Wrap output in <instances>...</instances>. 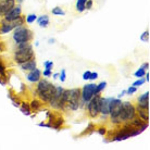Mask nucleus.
I'll return each mask as SVG.
<instances>
[{"label":"nucleus","instance_id":"obj_1","mask_svg":"<svg viewBox=\"0 0 150 150\" xmlns=\"http://www.w3.org/2000/svg\"><path fill=\"white\" fill-rule=\"evenodd\" d=\"M35 54L33 51V46L30 42L18 44V49L14 52V61L18 64H22L26 61L34 59Z\"/></svg>","mask_w":150,"mask_h":150},{"label":"nucleus","instance_id":"obj_2","mask_svg":"<svg viewBox=\"0 0 150 150\" xmlns=\"http://www.w3.org/2000/svg\"><path fill=\"white\" fill-rule=\"evenodd\" d=\"M37 84V95L38 97L40 98L42 101L49 102L51 100V98L53 97V95L56 93L57 86H54L53 84L48 82L47 79H39Z\"/></svg>","mask_w":150,"mask_h":150},{"label":"nucleus","instance_id":"obj_3","mask_svg":"<svg viewBox=\"0 0 150 150\" xmlns=\"http://www.w3.org/2000/svg\"><path fill=\"white\" fill-rule=\"evenodd\" d=\"M143 132H144L143 128L135 127V126H133L131 123H127V124H125L123 127L117 132V134L113 137V140H116V142L125 140V139L129 138V137L139 135V134L143 133Z\"/></svg>","mask_w":150,"mask_h":150},{"label":"nucleus","instance_id":"obj_4","mask_svg":"<svg viewBox=\"0 0 150 150\" xmlns=\"http://www.w3.org/2000/svg\"><path fill=\"white\" fill-rule=\"evenodd\" d=\"M33 39V32L28 30L27 27L19 26L14 28L13 32V40L15 44H22V42H30Z\"/></svg>","mask_w":150,"mask_h":150},{"label":"nucleus","instance_id":"obj_5","mask_svg":"<svg viewBox=\"0 0 150 150\" xmlns=\"http://www.w3.org/2000/svg\"><path fill=\"white\" fill-rule=\"evenodd\" d=\"M122 103L120 98H112L110 102V110L109 114L111 116V122L113 124H121L120 121V112L122 109Z\"/></svg>","mask_w":150,"mask_h":150},{"label":"nucleus","instance_id":"obj_6","mask_svg":"<svg viewBox=\"0 0 150 150\" xmlns=\"http://www.w3.org/2000/svg\"><path fill=\"white\" fill-rule=\"evenodd\" d=\"M79 99H81V89L79 88H72L68 90V97H67V105L69 109L75 110L79 109Z\"/></svg>","mask_w":150,"mask_h":150},{"label":"nucleus","instance_id":"obj_7","mask_svg":"<svg viewBox=\"0 0 150 150\" xmlns=\"http://www.w3.org/2000/svg\"><path fill=\"white\" fill-rule=\"evenodd\" d=\"M136 117V109L135 107L132 105L131 102H123L122 103V109L120 112V121L121 123L123 122H129Z\"/></svg>","mask_w":150,"mask_h":150},{"label":"nucleus","instance_id":"obj_8","mask_svg":"<svg viewBox=\"0 0 150 150\" xmlns=\"http://www.w3.org/2000/svg\"><path fill=\"white\" fill-rule=\"evenodd\" d=\"M100 100H101V96L98 94L95 95L94 97L87 102V110H88V114L90 117H97L100 114Z\"/></svg>","mask_w":150,"mask_h":150},{"label":"nucleus","instance_id":"obj_9","mask_svg":"<svg viewBox=\"0 0 150 150\" xmlns=\"http://www.w3.org/2000/svg\"><path fill=\"white\" fill-rule=\"evenodd\" d=\"M95 95H98L97 85H96V84H93V83L86 84V85L81 89V98L83 99V102H85V103H87V102L89 101Z\"/></svg>","mask_w":150,"mask_h":150},{"label":"nucleus","instance_id":"obj_10","mask_svg":"<svg viewBox=\"0 0 150 150\" xmlns=\"http://www.w3.org/2000/svg\"><path fill=\"white\" fill-rule=\"evenodd\" d=\"M23 23H24V19H23V16H19L16 20H14V21H11V22L4 21V22L1 23L0 32H1L2 34H7V33H9V32L13 30L14 28H16V27L22 26Z\"/></svg>","mask_w":150,"mask_h":150},{"label":"nucleus","instance_id":"obj_11","mask_svg":"<svg viewBox=\"0 0 150 150\" xmlns=\"http://www.w3.org/2000/svg\"><path fill=\"white\" fill-rule=\"evenodd\" d=\"M21 13H22V8H21V6H20V4L14 6V7L11 8V9L4 14V21H8V22L14 21V20H16L19 16H21Z\"/></svg>","mask_w":150,"mask_h":150},{"label":"nucleus","instance_id":"obj_12","mask_svg":"<svg viewBox=\"0 0 150 150\" xmlns=\"http://www.w3.org/2000/svg\"><path fill=\"white\" fill-rule=\"evenodd\" d=\"M15 6V0H0V16L4 15Z\"/></svg>","mask_w":150,"mask_h":150},{"label":"nucleus","instance_id":"obj_13","mask_svg":"<svg viewBox=\"0 0 150 150\" xmlns=\"http://www.w3.org/2000/svg\"><path fill=\"white\" fill-rule=\"evenodd\" d=\"M112 100V98H102L100 100V113L103 115H109L110 110V102Z\"/></svg>","mask_w":150,"mask_h":150},{"label":"nucleus","instance_id":"obj_14","mask_svg":"<svg viewBox=\"0 0 150 150\" xmlns=\"http://www.w3.org/2000/svg\"><path fill=\"white\" fill-rule=\"evenodd\" d=\"M26 79H27V81L30 83H37L38 81L41 79L40 70H38V69L36 68V69H34V70L30 71V73H28L26 76Z\"/></svg>","mask_w":150,"mask_h":150},{"label":"nucleus","instance_id":"obj_15","mask_svg":"<svg viewBox=\"0 0 150 150\" xmlns=\"http://www.w3.org/2000/svg\"><path fill=\"white\" fill-rule=\"evenodd\" d=\"M137 102H138L137 105H139V107L145 108V109H149V91L139 96L138 99H137Z\"/></svg>","mask_w":150,"mask_h":150},{"label":"nucleus","instance_id":"obj_16","mask_svg":"<svg viewBox=\"0 0 150 150\" xmlns=\"http://www.w3.org/2000/svg\"><path fill=\"white\" fill-rule=\"evenodd\" d=\"M148 111H149V109H145V108H142L139 105L136 107V114H138L139 117L145 122L149 121V112Z\"/></svg>","mask_w":150,"mask_h":150},{"label":"nucleus","instance_id":"obj_17","mask_svg":"<svg viewBox=\"0 0 150 150\" xmlns=\"http://www.w3.org/2000/svg\"><path fill=\"white\" fill-rule=\"evenodd\" d=\"M20 67L22 69L23 71H32V70H34L36 69V61H35V58L34 59H30V60L26 61V62H24V63L20 64Z\"/></svg>","mask_w":150,"mask_h":150},{"label":"nucleus","instance_id":"obj_18","mask_svg":"<svg viewBox=\"0 0 150 150\" xmlns=\"http://www.w3.org/2000/svg\"><path fill=\"white\" fill-rule=\"evenodd\" d=\"M36 20H37L38 25L40 27H47L49 25V16L47 14L40 15V16Z\"/></svg>","mask_w":150,"mask_h":150},{"label":"nucleus","instance_id":"obj_19","mask_svg":"<svg viewBox=\"0 0 150 150\" xmlns=\"http://www.w3.org/2000/svg\"><path fill=\"white\" fill-rule=\"evenodd\" d=\"M20 110H21V112L23 114H25V115H30L32 114V110H30V107L28 103L26 102H23L22 105H20Z\"/></svg>","mask_w":150,"mask_h":150},{"label":"nucleus","instance_id":"obj_20","mask_svg":"<svg viewBox=\"0 0 150 150\" xmlns=\"http://www.w3.org/2000/svg\"><path fill=\"white\" fill-rule=\"evenodd\" d=\"M30 107L32 111H38L41 107V102L39 100H37V99H33L30 103Z\"/></svg>","mask_w":150,"mask_h":150},{"label":"nucleus","instance_id":"obj_21","mask_svg":"<svg viewBox=\"0 0 150 150\" xmlns=\"http://www.w3.org/2000/svg\"><path fill=\"white\" fill-rule=\"evenodd\" d=\"M87 0H77L76 1V11L77 12H84L85 9V4H86Z\"/></svg>","mask_w":150,"mask_h":150},{"label":"nucleus","instance_id":"obj_22","mask_svg":"<svg viewBox=\"0 0 150 150\" xmlns=\"http://www.w3.org/2000/svg\"><path fill=\"white\" fill-rule=\"evenodd\" d=\"M51 13H52L53 15H65V11L60 7H54L52 10H51Z\"/></svg>","mask_w":150,"mask_h":150},{"label":"nucleus","instance_id":"obj_23","mask_svg":"<svg viewBox=\"0 0 150 150\" xmlns=\"http://www.w3.org/2000/svg\"><path fill=\"white\" fill-rule=\"evenodd\" d=\"M0 76L1 77H4V79H7V74H6V67H4V64L2 63V61L0 59Z\"/></svg>","mask_w":150,"mask_h":150},{"label":"nucleus","instance_id":"obj_24","mask_svg":"<svg viewBox=\"0 0 150 150\" xmlns=\"http://www.w3.org/2000/svg\"><path fill=\"white\" fill-rule=\"evenodd\" d=\"M134 75H135L136 77H138V79H140V77H144L145 75H146V71L145 70H143L142 68H139L137 71L134 73Z\"/></svg>","mask_w":150,"mask_h":150},{"label":"nucleus","instance_id":"obj_25","mask_svg":"<svg viewBox=\"0 0 150 150\" xmlns=\"http://www.w3.org/2000/svg\"><path fill=\"white\" fill-rule=\"evenodd\" d=\"M140 39L144 41V42H148L149 41V30H146V32H144L142 36H140Z\"/></svg>","mask_w":150,"mask_h":150},{"label":"nucleus","instance_id":"obj_26","mask_svg":"<svg viewBox=\"0 0 150 150\" xmlns=\"http://www.w3.org/2000/svg\"><path fill=\"white\" fill-rule=\"evenodd\" d=\"M36 19H37L36 14H30L26 16V22L28 23V24H32V23H34L35 21H36Z\"/></svg>","mask_w":150,"mask_h":150},{"label":"nucleus","instance_id":"obj_27","mask_svg":"<svg viewBox=\"0 0 150 150\" xmlns=\"http://www.w3.org/2000/svg\"><path fill=\"white\" fill-rule=\"evenodd\" d=\"M105 86H107V82H101L99 85H97V94H100L105 88Z\"/></svg>","mask_w":150,"mask_h":150},{"label":"nucleus","instance_id":"obj_28","mask_svg":"<svg viewBox=\"0 0 150 150\" xmlns=\"http://www.w3.org/2000/svg\"><path fill=\"white\" fill-rule=\"evenodd\" d=\"M44 67H45L46 70H52L53 62L52 61H45V62H44Z\"/></svg>","mask_w":150,"mask_h":150},{"label":"nucleus","instance_id":"obj_29","mask_svg":"<svg viewBox=\"0 0 150 150\" xmlns=\"http://www.w3.org/2000/svg\"><path fill=\"white\" fill-rule=\"evenodd\" d=\"M145 82H146V79H143V77H140L139 79H137L136 82L133 83V86H140V85H143V84H145Z\"/></svg>","mask_w":150,"mask_h":150},{"label":"nucleus","instance_id":"obj_30","mask_svg":"<svg viewBox=\"0 0 150 150\" xmlns=\"http://www.w3.org/2000/svg\"><path fill=\"white\" fill-rule=\"evenodd\" d=\"M136 91H137V87H136V86H133V85H132V86H129V88H128V89L126 90V94L131 96V95H133L134 93H136Z\"/></svg>","mask_w":150,"mask_h":150},{"label":"nucleus","instance_id":"obj_31","mask_svg":"<svg viewBox=\"0 0 150 150\" xmlns=\"http://www.w3.org/2000/svg\"><path fill=\"white\" fill-rule=\"evenodd\" d=\"M59 76H60L61 82H65V79H67V72H65L64 69L61 70V73H59Z\"/></svg>","mask_w":150,"mask_h":150},{"label":"nucleus","instance_id":"obj_32","mask_svg":"<svg viewBox=\"0 0 150 150\" xmlns=\"http://www.w3.org/2000/svg\"><path fill=\"white\" fill-rule=\"evenodd\" d=\"M93 8V0H87L86 4H85V9L86 10H90Z\"/></svg>","mask_w":150,"mask_h":150},{"label":"nucleus","instance_id":"obj_33","mask_svg":"<svg viewBox=\"0 0 150 150\" xmlns=\"http://www.w3.org/2000/svg\"><path fill=\"white\" fill-rule=\"evenodd\" d=\"M97 132L101 136H103V135H105V134H107V128H105V127H99L97 129Z\"/></svg>","mask_w":150,"mask_h":150},{"label":"nucleus","instance_id":"obj_34","mask_svg":"<svg viewBox=\"0 0 150 150\" xmlns=\"http://www.w3.org/2000/svg\"><path fill=\"white\" fill-rule=\"evenodd\" d=\"M98 79V73H96V72H94V73H91L90 72V74H89V79L90 81H95V79Z\"/></svg>","mask_w":150,"mask_h":150},{"label":"nucleus","instance_id":"obj_35","mask_svg":"<svg viewBox=\"0 0 150 150\" xmlns=\"http://www.w3.org/2000/svg\"><path fill=\"white\" fill-rule=\"evenodd\" d=\"M42 75H44V76H46V77L51 76V70H46V69H45V71L42 72Z\"/></svg>","mask_w":150,"mask_h":150},{"label":"nucleus","instance_id":"obj_36","mask_svg":"<svg viewBox=\"0 0 150 150\" xmlns=\"http://www.w3.org/2000/svg\"><path fill=\"white\" fill-rule=\"evenodd\" d=\"M89 74H90V71H86V72H85V73L83 74V79H85V81H86V79H89Z\"/></svg>","mask_w":150,"mask_h":150},{"label":"nucleus","instance_id":"obj_37","mask_svg":"<svg viewBox=\"0 0 150 150\" xmlns=\"http://www.w3.org/2000/svg\"><path fill=\"white\" fill-rule=\"evenodd\" d=\"M140 68L143 69V70H145V71H146V69H148V68H149V63H148V62H145V63H144L143 65H142V67H140Z\"/></svg>","mask_w":150,"mask_h":150},{"label":"nucleus","instance_id":"obj_38","mask_svg":"<svg viewBox=\"0 0 150 150\" xmlns=\"http://www.w3.org/2000/svg\"><path fill=\"white\" fill-rule=\"evenodd\" d=\"M125 94H126V90H123V91H122V93H121V94L117 96V98H122Z\"/></svg>","mask_w":150,"mask_h":150},{"label":"nucleus","instance_id":"obj_39","mask_svg":"<svg viewBox=\"0 0 150 150\" xmlns=\"http://www.w3.org/2000/svg\"><path fill=\"white\" fill-rule=\"evenodd\" d=\"M52 76H53V79H58V77H59V73H54V74H53Z\"/></svg>","mask_w":150,"mask_h":150},{"label":"nucleus","instance_id":"obj_40","mask_svg":"<svg viewBox=\"0 0 150 150\" xmlns=\"http://www.w3.org/2000/svg\"><path fill=\"white\" fill-rule=\"evenodd\" d=\"M145 79H146L147 82H149V73H147V77Z\"/></svg>","mask_w":150,"mask_h":150},{"label":"nucleus","instance_id":"obj_41","mask_svg":"<svg viewBox=\"0 0 150 150\" xmlns=\"http://www.w3.org/2000/svg\"><path fill=\"white\" fill-rule=\"evenodd\" d=\"M53 41H54V39H49V42H50V44H52Z\"/></svg>","mask_w":150,"mask_h":150},{"label":"nucleus","instance_id":"obj_42","mask_svg":"<svg viewBox=\"0 0 150 150\" xmlns=\"http://www.w3.org/2000/svg\"><path fill=\"white\" fill-rule=\"evenodd\" d=\"M16 1H18V2H20V4H21V2H23L24 0H16Z\"/></svg>","mask_w":150,"mask_h":150}]
</instances>
